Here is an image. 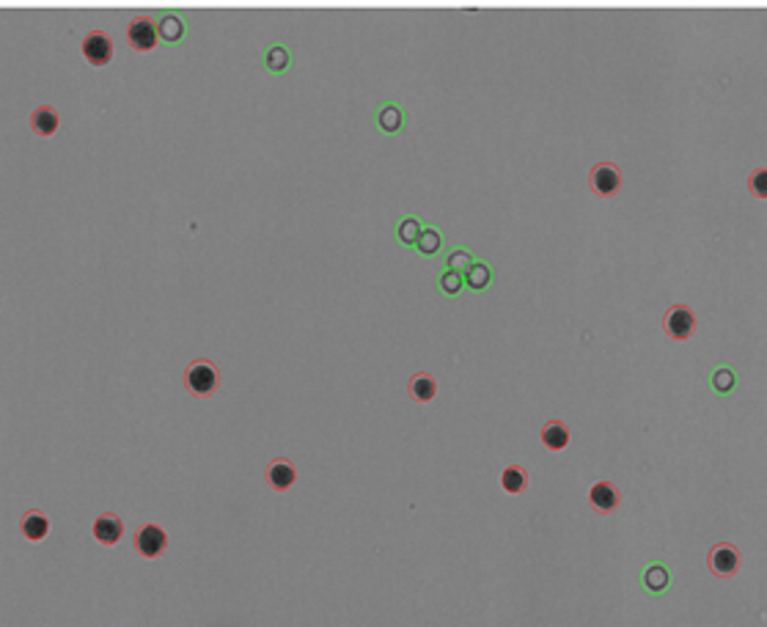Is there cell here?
Instances as JSON below:
<instances>
[{
    "label": "cell",
    "mask_w": 767,
    "mask_h": 627,
    "mask_svg": "<svg viewBox=\"0 0 767 627\" xmlns=\"http://www.w3.org/2000/svg\"><path fill=\"white\" fill-rule=\"evenodd\" d=\"M91 534H94V539H97L99 545L113 548V545H118L121 537H124V520H121L116 512H99V515L94 517Z\"/></svg>",
    "instance_id": "52a82bcc"
},
{
    "label": "cell",
    "mask_w": 767,
    "mask_h": 627,
    "mask_svg": "<svg viewBox=\"0 0 767 627\" xmlns=\"http://www.w3.org/2000/svg\"><path fill=\"white\" fill-rule=\"evenodd\" d=\"M709 382H712V388L718 393H729L737 385V374H734L731 366H715L712 374H709Z\"/></svg>",
    "instance_id": "d6986e66"
},
{
    "label": "cell",
    "mask_w": 767,
    "mask_h": 627,
    "mask_svg": "<svg viewBox=\"0 0 767 627\" xmlns=\"http://www.w3.org/2000/svg\"><path fill=\"white\" fill-rule=\"evenodd\" d=\"M446 265H449V270L462 273V270H468V267L473 265V256H470V251H465V248H454V251L446 256Z\"/></svg>",
    "instance_id": "d4e9b609"
},
{
    "label": "cell",
    "mask_w": 767,
    "mask_h": 627,
    "mask_svg": "<svg viewBox=\"0 0 767 627\" xmlns=\"http://www.w3.org/2000/svg\"><path fill=\"white\" fill-rule=\"evenodd\" d=\"M264 479H267V484H270L275 493H286V490H289V487H294V482H297V468H294V463H292V460H286V457H275V460L267 465Z\"/></svg>",
    "instance_id": "30bf717a"
},
{
    "label": "cell",
    "mask_w": 767,
    "mask_h": 627,
    "mask_svg": "<svg viewBox=\"0 0 767 627\" xmlns=\"http://www.w3.org/2000/svg\"><path fill=\"white\" fill-rule=\"evenodd\" d=\"M501 487H503V493H509V495L525 493V487H528V471H525L523 465H509V468H503V471H501Z\"/></svg>",
    "instance_id": "e0dca14e"
},
{
    "label": "cell",
    "mask_w": 767,
    "mask_h": 627,
    "mask_svg": "<svg viewBox=\"0 0 767 627\" xmlns=\"http://www.w3.org/2000/svg\"><path fill=\"white\" fill-rule=\"evenodd\" d=\"M58 124H61V119H58L55 108H50V105H42V108H36V110L31 113V130H34L39 138L55 135V132H58Z\"/></svg>",
    "instance_id": "9a60e30c"
},
{
    "label": "cell",
    "mask_w": 767,
    "mask_h": 627,
    "mask_svg": "<svg viewBox=\"0 0 767 627\" xmlns=\"http://www.w3.org/2000/svg\"><path fill=\"white\" fill-rule=\"evenodd\" d=\"M20 534H23L28 542H42V539L50 534V517H47L42 509H28V512L20 517Z\"/></svg>",
    "instance_id": "7c38bea8"
},
{
    "label": "cell",
    "mask_w": 767,
    "mask_h": 627,
    "mask_svg": "<svg viewBox=\"0 0 767 627\" xmlns=\"http://www.w3.org/2000/svg\"><path fill=\"white\" fill-rule=\"evenodd\" d=\"M641 583L646 586V591H652V594H660L663 589H668V583H671V572H668V567H666V564L655 561V564H649V567L644 569V575H641Z\"/></svg>",
    "instance_id": "2e32d148"
},
{
    "label": "cell",
    "mask_w": 767,
    "mask_h": 627,
    "mask_svg": "<svg viewBox=\"0 0 767 627\" xmlns=\"http://www.w3.org/2000/svg\"><path fill=\"white\" fill-rule=\"evenodd\" d=\"M462 284H465V278H462V273H457V270H446V273L438 278V286H440V292H446V295H457V292L462 289Z\"/></svg>",
    "instance_id": "cb8c5ba5"
},
{
    "label": "cell",
    "mask_w": 767,
    "mask_h": 627,
    "mask_svg": "<svg viewBox=\"0 0 767 627\" xmlns=\"http://www.w3.org/2000/svg\"><path fill=\"white\" fill-rule=\"evenodd\" d=\"M589 187H592L594 195L608 198V195L619 193V187H622V171H619L614 162H597V165L589 171Z\"/></svg>",
    "instance_id": "8992f818"
},
{
    "label": "cell",
    "mask_w": 767,
    "mask_h": 627,
    "mask_svg": "<svg viewBox=\"0 0 767 627\" xmlns=\"http://www.w3.org/2000/svg\"><path fill=\"white\" fill-rule=\"evenodd\" d=\"M418 234H421V221H416V218H405V221H399V226H397V237H399V243L402 245H416V240H418Z\"/></svg>",
    "instance_id": "7402d4cb"
},
{
    "label": "cell",
    "mask_w": 767,
    "mask_h": 627,
    "mask_svg": "<svg viewBox=\"0 0 767 627\" xmlns=\"http://www.w3.org/2000/svg\"><path fill=\"white\" fill-rule=\"evenodd\" d=\"M490 281H492V273H490V267L481 265V262H473V265L465 270V284H468L470 289H484Z\"/></svg>",
    "instance_id": "44dd1931"
},
{
    "label": "cell",
    "mask_w": 767,
    "mask_h": 627,
    "mask_svg": "<svg viewBox=\"0 0 767 627\" xmlns=\"http://www.w3.org/2000/svg\"><path fill=\"white\" fill-rule=\"evenodd\" d=\"M168 548V531L157 523H143L135 534V550L143 558H160Z\"/></svg>",
    "instance_id": "5b68a950"
},
{
    "label": "cell",
    "mask_w": 767,
    "mask_h": 627,
    "mask_svg": "<svg viewBox=\"0 0 767 627\" xmlns=\"http://www.w3.org/2000/svg\"><path fill=\"white\" fill-rule=\"evenodd\" d=\"M157 31H160V39L162 42H179L184 36V20L176 17V14H165L160 23H157Z\"/></svg>",
    "instance_id": "ac0fdd59"
},
{
    "label": "cell",
    "mask_w": 767,
    "mask_h": 627,
    "mask_svg": "<svg viewBox=\"0 0 767 627\" xmlns=\"http://www.w3.org/2000/svg\"><path fill=\"white\" fill-rule=\"evenodd\" d=\"M440 245H443V240H440V232H438V229H421V234H418V240H416V248H418L421 254L432 256V254L440 251Z\"/></svg>",
    "instance_id": "603a6c76"
},
{
    "label": "cell",
    "mask_w": 767,
    "mask_h": 627,
    "mask_svg": "<svg viewBox=\"0 0 767 627\" xmlns=\"http://www.w3.org/2000/svg\"><path fill=\"white\" fill-rule=\"evenodd\" d=\"M740 564H742V556L731 542H715L707 550V567L715 578H734Z\"/></svg>",
    "instance_id": "3957f363"
},
{
    "label": "cell",
    "mask_w": 767,
    "mask_h": 627,
    "mask_svg": "<svg viewBox=\"0 0 767 627\" xmlns=\"http://www.w3.org/2000/svg\"><path fill=\"white\" fill-rule=\"evenodd\" d=\"M663 330L671 341H688L696 333V314L685 303H674L663 317Z\"/></svg>",
    "instance_id": "7a4b0ae2"
},
{
    "label": "cell",
    "mask_w": 767,
    "mask_h": 627,
    "mask_svg": "<svg viewBox=\"0 0 767 627\" xmlns=\"http://www.w3.org/2000/svg\"><path fill=\"white\" fill-rule=\"evenodd\" d=\"M83 56L91 66H108L113 61V42L105 31H91L83 39Z\"/></svg>",
    "instance_id": "ba28073f"
},
{
    "label": "cell",
    "mask_w": 767,
    "mask_h": 627,
    "mask_svg": "<svg viewBox=\"0 0 767 627\" xmlns=\"http://www.w3.org/2000/svg\"><path fill=\"white\" fill-rule=\"evenodd\" d=\"M405 108L397 105V102H386L379 110H377V127L386 132V135H397L405 130Z\"/></svg>",
    "instance_id": "4fadbf2b"
},
{
    "label": "cell",
    "mask_w": 767,
    "mask_h": 627,
    "mask_svg": "<svg viewBox=\"0 0 767 627\" xmlns=\"http://www.w3.org/2000/svg\"><path fill=\"white\" fill-rule=\"evenodd\" d=\"M748 190L756 195V198H767V168H756L748 179Z\"/></svg>",
    "instance_id": "484cf974"
},
{
    "label": "cell",
    "mask_w": 767,
    "mask_h": 627,
    "mask_svg": "<svg viewBox=\"0 0 767 627\" xmlns=\"http://www.w3.org/2000/svg\"><path fill=\"white\" fill-rule=\"evenodd\" d=\"M407 393H410L413 402L427 404V402H432L438 396V380L432 374H427V371H418V374H413L407 380Z\"/></svg>",
    "instance_id": "5bb4252c"
},
{
    "label": "cell",
    "mask_w": 767,
    "mask_h": 627,
    "mask_svg": "<svg viewBox=\"0 0 767 627\" xmlns=\"http://www.w3.org/2000/svg\"><path fill=\"white\" fill-rule=\"evenodd\" d=\"M292 64V56H289V50L286 47H281V45H273L267 53H264V66L270 69V72H284L286 66Z\"/></svg>",
    "instance_id": "ffe728a7"
},
{
    "label": "cell",
    "mask_w": 767,
    "mask_h": 627,
    "mask_svg": "<svg viewBox=\"0 0 767 627\" xmlns=\"http://www.w3.org/2000/svg\"><path fill=\"white\" fill-rule=\"evenodd\" d=\"M127 42L132 50L138 53H149L157 47L160 42V31H157V23L149 17V14H138L129 25H127Z\"/></svg>",
    "instance_id": "277c9868"
},
{
    "label": "cell",
    "mask_w": 767,
    "mask_h": 627,
    "mask_svg": "<svg viewBox=\"0 0 767 627\" xmlns=\"http://www.w3.org/2000/svg\"><path fill=\"white\" fill-rule=\"evenodd\" d=\"M539 441H542V446H544L547 452H564V449L569 446L572 435H569V427H566L564 421H558V418H550V421H544L542 430H539Z\"/></svg>",
    "instance_id": "8fae6325"
},
{
    "label": "cell",
    "mask_w": 767,
    "mask_h": 627,
    "mask_svg": "<svg viewBox=\"0 0 767 627\" xmlns=\"http://www.w3.org/2000/svg\"><path fill=\"white\" fill-rule=\"evenodd\" d=\"M221 385V371L210 358H193L184 366V388L190 396L207 399L218 391Z\"/></svg>",
    "instance_id": "6da1fadb"
},
{
    "label": "cell",
    "mask_w": 767,
    "mask_h": 627,
    "mask_svg": "<svg viewBox=\"0 0 767 627\" xmlns=\"http://www.w3.org/2000/svg\"><path fill=\"white\" fill-rule=\"evenodd\" d=\"M619 504H622V493H619V487H616L614 482L603 479V482L592 484V490H589V506H592L597 515H611V512L619 509Z\"/></svg>",
    "instance_id": "9c48e42d"
}]
</instances>
